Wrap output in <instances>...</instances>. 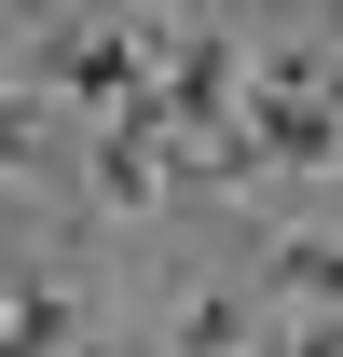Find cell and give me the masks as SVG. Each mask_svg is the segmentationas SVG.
Segmentation results:
<instances>
[{
	"instance_id": "7",
	"label": "cell",
	"mask_w": 343,
	"mask_h": 357,
	"mask_svg": "<svg viewBox=\"0 0 343 357\" xmlns=\"http://www.w3.org/2000/svg\"><path fill=\"white\" fill-rule=\"evenodd\" d=\"M178 357H247V303L234 289H192L178 303Z\"/></svg>"
},
{
	"instance_id": "1",
	"label": "cell",
	"mask_w": 343,
	"mask_h": 357,
	"mask_svg": "<svg viewBox=\"0 0 343 357\" xmlns=\"http://www.w3.org/2000/svg\"><path fill=\"white\" fill-rule=\"evenodd\" d=\"M28 83H42V96H83V110H137L165 69H151L124 28H96V14H55L42 42H28Z\"/></svg>"
},
{
	"instance_id": "5",
	"label": "cell",
	"mask_w": 343,
	"mask_h": 357,
	"mask_svg": "<svg viewBox=\"0 0 343 357\" xmlns=\"http://www.w3.org/2000/svg\"><path fill=\"white\" fill-rule=\"evenodd\" d=\"M83 344V303H69V289H28V303L0 316V357H69Z\"/></svg>"
},
{
	"instance_id": "8",
	"label": "cell",
	"mask_w": 343,
	"mask_h": 357,
	"mask_svg": "<svg viewBox=\"0 0 343 357\" xmlns=\"http://www.w3.org/2000/svg\"><path fill=\"white\" fill-rule=\"evenodd\" d=\"M275 357H343V316H289V330H275Z\"/></svg>"
},
{
	"instance_id": "3",
	"label": "cell",
	"mask_w": 343,
	"mask_h": 357,
	"mask_svg": "<svg viewBox=\"0 0 343 357\" xmlns=\"http://www.w3.org/2000/svg\"><path fill=\"white\" fill-rule=\"evenodd\" d=\"M247 137H261V165H330V151H343V110H330V83L289 55V69L247 96Z\"/></svg>"
},
{
	"instance_id": "6",
	"label": "cell",
	"mask_w": 343,
	"mask_h": 357,
	"mask_svg": "<svg viewBox=\"0 0 343 357\" xmlns=\"http://www.w3.org/2000/svg\"><path fill=\"white\" fill-rule=\"evenodd\" d=\"M42 151H55V96H42V83H14V96H0V178H28Z\"/></svg>"
},
{
	"instance_id": "4",
	"label": "cell",
	"mask_w": 343,
	"mask_h": 357,
	"mask_svg": "<svg viewBox=\"0 0 343 357\" xmlns=\"http://www.w3.org/2000/svg\"><path fill=\"white\" fill-rule=\"evenodd\" d=\"M261 275H275V303H289V316H343V248H330V234H289Z\"/></svg>"
},
{
	"instance_id": "2",
	"label": "cell",
	"mask_w": 343,
	"mask_h": 357,
	"mask_svg": "<svg viewBox=\"0 0 343 357\" xmlns=\"http://www.w3.org/2000/svg\"><path fill=\"white\" fill-rule=\"evenodd\" d=\"M165 124L178 137H234L247 124V55H234V28H192V42L165 55Z\"/></svg>"
}]
</instances>
